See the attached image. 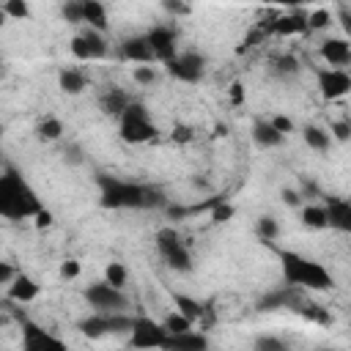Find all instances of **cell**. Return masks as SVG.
<instances>
[{"mask_svg": "<svg viewBox=\"0 0 351 351\" xmlns=\"http://www.w3.org/2000/svg\"><path fill=\"white\" fill-rule=\"evenodd\" d=\"M99 203L104 208H167V197L156 186L99 176Z\"/></svg>", "mask_w": 351, "mask_h": 351, "instance_id": "obj_1", "label": "cell"}, {"mask_svg": "<svg viewBox=\"0 0 351 351\" xmlns=\"http://www.w3.org/2000/svg\"><path fill=\"white\" fill-rule=\"evenodd\" d=\"M41 211L36 192L16 170H5L0 176V217L5 219H27Z\"/></svg>", "mask_w": 351, "mask_h": 351, "instance_id": "obj_2", "label": "cell"}, {"mask_svg": "<svg viewBox=\"0 0 351 351\" xmlns=\"http://www.w3.org/2000/svg\"><path fill=\"white\" fill-rule=\"evenodd\" d=\"M280 266L282 277L291 288H310V291H329L335 285V277L313 258H304L291 250H280Z\"/></svg>", "mask_w": 351, "mask_h": 351, "instance_id": "obj_3", "label": "cell"}, {"mask_svg": "<svg viewBox=\"0 0 351 351\" xmlns=\"http://www.w3.org/2000/svg\"><path fill=\"white\" fill-rule=\"evenodd\" d=\"M154 241H156V250H159L162 261L173 271H181V274L192 271V266H195L192 263V252H189L186 241L181 239V233L176 228H159L156 236H154Z\"/></svg>", "mask_w": 351, "mask_h": 351, "instance_id": "obj_4", "label": "cell"}, {"mask_svg": "<svg viewBox=\"0 0 351 351\" xmlns=\"http://www.w3.org/2000/svg\"><path fill=\"white\" fill-rule=\"evenodd\" d=\"M121 121V140L123 143H148V140H154L156 137V123L151 121V115H148V110H145V104L143 101H134L132 99V104L123 110V115L118 118Z\"/></svg>", "mask_w": 351, "mask_h": 351, "instance_id": "obj_5", "label": "cell"}, {"mask_svg": "<svg viewBox=\"0 0 351 351\" xmlns=\"http://www.w3.org/2000/svg\"><path fill=\"white\" fill-rule=\"evenodd\" d=\"M77 329L85 335V337H90V340H96V337H104V335H129V329H132V315H126V313H93V315H88V318H82L80 324H77Z\"/></svg>", "mask_w": 351, "mask_h": 351, "instance_id": "obj_6", "label": "cell"}, {"mask_svg": "<svg viewBox=\"0 0 351 351\" xmlns=\"http://www.w3.org/2000/svg\"><path fill=\"white\" fill-rule=\"evenodd\" d=\"M167 332L162 329L159 321L148 318V315H134L132 318V329H129V346L134 351H154L162 348Z\"/></svg>", "mask_w": 351, "mask_h": 351, "instance_id": "obj_7", "label": "cell"}, {"mask_svg": "<svg viewBox=\"0 0 351 351\" xmlns=\"http://www.w3.org/2000/svg\"><path fill=\"white\" fill-rule=\"evenodd\" d=\"M85 302L96 310V313H123V307L129 304L126 293L112 288L110 282L99 280V282H90L85 288Z\"/></svg>", "mask_w": 351, "mask_h": 351, "instance_id": "obj_8", "label": "cell"}, {"mask_svg": "<svg viewBox=\"0 0 351 351\" xmlns=\"http://www.w3.org/2000/svg\"><path fill=\"white\" fill-rule=\"evenodd\" d=\"M167 74L178 82H200L206 77V58L200 52H176V58H170L167 63Z\"/></svg>", "mask_w": 351, "mask_h": 351, "instance_id": "obj_9", "label": "cell"}, {"mask_svg": "<svg viewBox=\"0 0 351 351\" xmlns=\"http://www.w3.org/2000/svg\"><path fill=\"white\" fill-rule=\"evenodd\" d=\"M19 348L22 351H69V346L47 332L44 326H38L36 321H22V340H19Z\"/></svg>", "mask_w": 351, "mask_h": 351, "instance_id": "obj_10", "label": "cell"}, {"mask_svg": "<svg viewBox=\"0 0 351 351\" xmlns=\"http://www.w3.org/2000/svg\"><path fill=\"white\" fill-rule=\"evenodd\" d=\"M71 55L77 60H101L107 55V41H104L101 33L85 27L82 33H77L71 38Z\"/></svg>", "mask_w": 351, "mask_h": 351, "instance_id": "obj_11", "label": "cell"}, {"mask_svg": "<svg viewBox=\"0 0 351 351\" xmlns=\"http://www.w3.org/2000/svg\"><path fill=\"white\" fill-rule=\"evenodd\" d=\"M145 41H148V47H151V52H154V60H162V63H167L170 58H176V41H178V33L173 30V27H167V25H156V27H151L148 33H145Z\"/></svg>", "mask_w": 351, "mask_h": 351, "instance_id": "obj_12", "label": "cell"}, {"mask_svg": "<svg viewBox=\"0 0 351 351\" xmlns=\"http://www.w3.org/2000/svg\"><path fill=\"white\" fill-rule=\"evenodd\" d=\"M318 90L324 99L335 101L351 90V77L346 69H321L318 71Z\"/></svg>", "mask_w": 351, "mask_h": 351, "instance_id": "obj_13", "label": "cell"}, {"mask_svg": "<svg viewBox=\"0 0 351 351\" xmlns=\"http://www.w3.org/2000/svg\"><path fill=\"white\" fill-rule=\"evenodd\" d=\"M162 351H208V337L195 329L184 335H167L162 343Z\"/></svg>", "mask_w": 351, "mask_h": 351, "instance_id": "obj_14", "label": "cell"}, {"mask_svg": "<svg viewBox=\"0 0 351 351\" xmlns=\"http://www.w3.org/2000/svg\"><path fill=\"white\" fill-rule=\"evenodd\" d=\"M326 228H335L340 233H348L351 230V203L343 200V197H329L326 206Z\"/></svg>", "mask_w": 351, "mask_h": 351, "instance_id": "obj_15", "label": "cell"}, {"mask_svg": "<svg viewBox=\"0 0 351 351\" xmlns=\"http://www.w3.org/2000/svg\"><path fill=\"white\" fill-rule=\"evenodd\" d=\"M121 58L123 60H132V63H143V66L154 63V52H151L145 36H129V38H123L121 41Z\"/></svg>", "mask_w": 351, "mask_h": 351, "instance_id": "obj_16", "label": "cell"}, {"mask_svg": "<svg viewBox=\"0 0 351 351\" xmlns=\"http://www.w3.org/2000/svg\"><path fill=\"white\" fill-rule=\"evenodd\" d=\"M321 58H324L329 66L343 69V66H348V60H351V44H348L346 38H326V41H321Z\"/></svg>", "mask_w": 351, "mask_h": 351, "instance_id": "obj_17", "label": "cell"}, {"mask_svg": "<svg viewBox=\"0 0 351 351\" xmlns=\"http://www.w3.org/2000/svg\"><path fill=\"white\" fill-rule=\"evenodd\" d=\"M129 104H132V96H129L126 90L115 88V85H110V88L101 93V99H99L101 112H104V115H112V118H121Z\"/></svg>", "mask_w": 351, "mask_h": 351, "instance_id": "obj_18", "label": "cell"}, {"mask_svg": "<svg viewBox=\"0 0 351 351\" xmlns=\"http://www.w3.org/2000/svg\"><path fill=\"white\" fill-rule=\"evenodd\" d=\"M41 293V285L30 277V274H22V271H16V277L8 282V296L14 299V302H33L36 296Z\"/></svg>", "mask_w": 351, "mask_h": 351, "instance_id": "obj_19", "label": "cell"}, {"mask_svg": "<svg viewBox=\"0 0 351 351\" xmlns=\"http://www.w3.org/2000/svg\"><path fill=\"white\" fill-rule=\"evenodd\" d=\"M304 30H307V25H304L302 14H285V16H277L274 22H269V33H274V36H302Z\"/></svg>", "mask_w": 351, "mask_h": 351, "instance_id": "obj_20", "label": "cell"}, {"mask_svg": "<svg viewBox=\"0 0 351 351\" xmlns=\"http://www.w3.org/2000/svg\"><path fill=\"white\" fill-rule=\"evenodd\" d=\"M82 25H88L96 33L107 30V8L96 0H82Z\"/></svg>", "mask_w": 351, "mask_h": 351, "instance_id": "obj_21", "label": "cell"}, {"mask_svg": "<svg viewBox=\"0 0 351 351\" xmlns=\"http://www.w3.org/2000/svg\"><path fill=\"white\" fill-rule=\"evenodd\" d=\"M58 88L63 93H69V96H77V93H82L88 88V77L80 69H60L58 71Z\"/></svg>", "mask_w": 351, "mask_h": 351, "instance_id": "obj_22", "label": "cell"}, {"mask_svg": "<svg viewBox=\"0 0 351 351\" xmlns=\"http://www.w3.org/2000/svg\"><path fill=\"white\" fill-rule=\"evenodd\" d=\"M250 134H252V143H255L258 148H277V145L285 140L282 134H277V132H274V126H271L269 121H261V118L252 123Z\"/></svg>", "mask_w": 351, "mask_h": 351, "instance_id": "obj_23", "label": "cell"}, {"mask_svg": "<svg viewBox=\"0 0 351 351\" xmlns=\"http://www.w3.org/2000/svg\"><path fill=\"white\" fill-rule=\"evenodd\" d=\"M173 304H176V313H181L184 318H189L192 324L200 321L206 315V304L197 302L195 296H186V293H173Z\"/></svg>", "mask_w": 351, "mask_h": 351, "instance_id": "obj_24", "label": "cell"}, {"mask_svg": "<svg viewBox=\"0 0 351 351\" xmlns=\"http://www.w3.org/2000/svg\"><path fill=\"white\" fill-rule=\"evenodd\" d=\"M63 134V123H60V118H44V121H38L36 123V137L38 140H44V143H52V140H58Z\"/></svg>", "mask_w": 351, "mask_h": 351, "instance_id": "obj_25", "label": "cell"}, {"mask_svg": "<svg viewBox=\"0 0 351 351\" xmlns=\"http://www.w3.org/2000/svg\"><path fill=\"white\" fill-rule=\"evenodd\" d=\"M302 137H304V143H307L313 151H326V148H329V132L321 129V126H315V123L304 126Z\"/></svg>", "mask_w": 351, "mask_h": 351, "instance_id": "obj_26", "label": "cell"}, {"mask_svg": "<svg viewBox=\"0 0 351 351\" xmlns=\"http://www.w3.org/2000/svg\"><path fill=\"white\" fill-rule=\"evenodd\" d=\"M126 280H129V271H126V266H123L121 261H110V263L104 266V282H110L112 288L123 291Z\"/></svg>", "mask_w": 351, "mask_h": 351, "instance_id": "obj_27", "label": "cell"}, {"mask_svg": "<svg viewBox=\"0 0 351 351\" xmlns=\"http://www.w3.org/2000/svg\"><path fill=\"white\" fill-rule=\"evenodd\" d=\"M162 324V329L167 332V335H184V332H189V329H195V324L189 321V318H184L181 313H167L165 315V321H159Z\"/></svg>", "mask_w": 351, "mask_h": 351, "instance_id": "obj_28", "label": "cell"}, {"mask_svg": "<svg viewBox=\"0 0 351 351\" xmlns=\"http://www.w3.org/2000/svg\"><path fill=\"white\" fill-rule=\"evenodd\" d=\"M302 225L304 228H313V230L326 228V211H324V206H304L302 208Z\"/></svg>", "mask_w": 351, "mask_h": 351, "instance_id": "obj_29", "label": "cell"}, {"mask_svg": "<svg viewBox=\"0 0 351 351\" xmlns=\"http://www.w3.org/2000/svg\"><path fill=\"white\" fill-rule=\"evenodd\" d=\"M271 71L277 77H293V74H299V60L293 55H280L271 60Z\"/></svg>", "mask_w": 351, "mask_h": 351, "instance_id": "obj_30", "label": "cell"}, {"mask_svg": "<svg viewBox=\"0 0 351 351\" xmlns=\"http://www.w3.org/2000/svg\"><path fill=\"white\" fill-rule=\"evenodd\" d=\"M291 302V288H280V291H271L266 293L261 302H258V310H277V307H285Z\"/></svg>", "mask_w": 351, "mask_h": 351, "instance_id": "obj_31", "label": "cell"}, {"mask_svg": "<svg viewBox=\"0 0 351 351\" xmlns=\"http://www.w3.org/2000/svg\"><path fill=\"white\" fill-rule=\"evenodd\" d=\"M252 351H291V346L277 335H261V337H255Z\"/></svg>", "mask_w": 351, "mask_h": 351, "instance_id": "obj_32", "label": "cell"}, {"mask_svg": "<svg viewBox=\"0 0 351 351\" xmlns=\"http://www.w3.org/2000/svg\"><path fill=\"white\" fill-rule=\"evenodd\" d=\"M255 233H258L263 241H271V239H277L280 225H277V219H274V217L263 214V217H258V222H255Z\"/></svg>", "mask_w": 351, "mask_h": 351, "instance_id": "obj_33", "label": "cell"}, {"mask_svg": "<svg viewBox=\"0 0 351 351\" xmlns=\"http://www.w3.org/2000/svg\"><path fill=\"white\" fill-rule=\"evenodd\" d=\"M304 25H307V30H324V27L332 25V14L326 8H315L304 16Z\"/></svg>", "mask_w": 351, "mask_h": 351, "instance_id": "obj_34", "label": "cell"}, {"mask_svg": "<svg viewBox=\"0 0 351 351\" xmlns=\"http://www.w3.org/2000/svg\"><path fill=\"white\" fill-rule=\"evenodd\" d=\"M0 8H3V14L8 19H27L30 16V5L25 0H5Z\"/></svg>", "mask_w": 351, "mask_h": 351, "instance_id": "obj_35", "label": "cell"}, {"mask_svg": "<svg viewBox=\"0 0 351 351\" xmlns=\"http://www.w3.org/2000/svg\"><path fill=\"white\" fill-rule=\"evenodd\" d=\"M60 16L71 25H82V0H69L63 8H60Z\"/></svg>", "mask_w": 351, "mask_h": 351, "instance_id": "obj_36", "label": "cell"}, {"mask_svg": "<svg viewBox=\"0 0 351 351\" xmlns=\"http://www.w3.org/2000/svg\"><path fill=\"white\" fill-rule=\"evenodd\" d=\"M132 80H134L137 85H154V82L159 80V74H156V69H154V66H134Z\"/></svg>", "mask_w": 351, "mask_h": 351, "instance_id": "obj_37", "label": "cell"}, {"mask_svg": "<svg viewBox=\"0 0 351 351\" xmlns=\"http://www.w3.org/2000/svg\"><path fill=\"white\" fill-rule=\"evenodd\" d=\"M233 214H236V208H233L230 203H225V200H217L214 208H211V219H214V222H228Z\"/></svg>", "mask_w": 351, "mask_h": 351, "instance_id": "obj_38", "label": "cell"}, {"mask_svg": "<svg viewBox=\"0 0 351 351\" xmlns=\"http://www.w3.org/2000/svg\"><path fill=\"white\" fill-rule=\"evenodd\" d=\"M269 123H271V126H274V132H277V134H282V137L293 132V121H291L288 115H282V112H280V115H274Z\"/></svg>", "mask_w": 351, "mask_h": 351, "instance_id": "obj_39", "label": "cell"}, {"mask_svg": "<svg viewBox=\"0 0 351 351\" xmlns=\"http://www.w3.org/2000/svg\"><path fill=\"white\" fill-rule=\"evenodd\" d=\"M329 137H335V140H340V143H346L348 137H351V123L348 121H335L332 126H329Z\"/></svg>", "mask_w": 351, "mask_h": 351, "instance_id": "obj_40", "label": "cell"}, {"mask_svg": "<svg viewBox=\"0 0 351 351\" xmlns=\"http://www.w3.org/2000/svg\"><path fill=\"white\" fill-rule=\"evenodd\" d=\"M60 277H63V280H77V277H80V261L66 258V261L60 263Z\"/></svg>", "mask_w": 351, "mask_h": 351, "instance_id": "obj_41", "label": "cell"}, {"mask_svg": "<svg viewBox=\"0 0 351 351\" xmlns=\"http://www.w3.org/2000/svg\"><path fill=\"white\" fill-rule=\"evenodd\" d=\"M14 277H16V269L8 261H0V285H8Z\"/></svg>", "mask_w": 351, "mask_h": 351, "instance_id": "obj_42", "label": "cell"}, {"mask_svg": "<svg viewBox=\"0 0 351 351\" xmlns=\"http://www.w3.org/2000/svg\"><path fill=\"white\" fill-rule=\"evenodd\" d=\"M63 159H66L69 165H80V162H82L80 145H66V151H63Z\"/></svg>", "mask_w": 351, "mask_h": 351, "instance_id": "obj_43", "label": "cell"}, {"mask_svg": "<svg viewBox=\"0 0 351 351\" xmlns=\"http://www.w3.org/2000/svg\"><path fill=\"white\" fill-rule=\"evenodd\" d=\"M230 101L233 104H241L244 101V85L241 82H230Z\"/></svg>", "mask_w": 351, "mask_h": 351, "instance_id": "obj_44", "label": "cell"}, {"mask_svg": "<svg viewBox=\"0 0 351 351\" xmlns=\"http://www.w3.org/2000/svg\"><path fill=\"white\" fill-rule=\"evenodd\" d=\"M280 197H282V203H288V206H299V203H302L296 189H282V192H280Z\"/></svg>", "mask_w": 351, "mask_h": 351, "instance_id": "obj_45", "label": "cell"}, {"mask_svg": "<svg viewBox=\"0 0 351 351\" xmlns=\"http://www.w3.org/2000/svg\"><path fill=\"white\" fill-rule=\"evenodd\" d=\"M162 8L170 11V14H186V11H189V5H184V3H170V0H165Z\"/></svg>", "mask_w": 351, "mask_h": 351, "instance_id": "obj_46", "label": "cell"}, {"mask_svg": "<svg viewBox=\"0 0 351 351\" xmlns=\"http://www.w3.org/2000/svg\"><path fill=\"white\" fill-rule=\"evenodd\" d=\"M52 225V214L47 211V208H41L38 214H36V228H49Z\"/></svg>", "mask_w": 351, "mask_h": 351, "instance_id": "obj_47", "label": "cell"}, {"mask_svg": "<svg viewBox=\"0 0 351 351\" xmlns=\"http://www.w3.org/2000/svg\"><path fill=\"white\" fill-rule=\"evenodd\" d=\"M173 137H178V140H189L192 134H189V129H186V126H178V129L173 132Z\"/></svg>", "mask_w": 351, "mask_h": 351, "instance_id": "obj_48", "label": "cell"}, {"mask_svg": "<svg viewBox=\"0 0 351 351\" xmlns=\"http://www.w3.org/2000/svg\"><path fill=\"white\" fill-rule=\"evenodd\" d=\"M5 19H8V16H5V14H3V8H0V27L5 25Z\"/></svg>", "mask_w": 351, "mask_h": 351, "instance_id": "obj_49", "label": "cell"}, {"mask_svg": "<svg viewBox=\"0 0 351 351\" xmlns=\"http://www.w3.org/2000/svg\"><path fill=\"white\" fill-rule=\"evenodd\" d=\"M318 351H337V348H318Z\"/></svg>", "mask_w": 351, "mask_h": 351, "instance_id": "obj_50", "label": "cell"}, {"mask_svg": "<svg viewBox=\"0 0 351 351\" xmlns=\"http://www.w3.org/2000/svg\"><path fill=\"white\" fill-rule=\"evenodd\" d=\"M0 137H3V126H0Z\"/></svg>", "mask_w": 351, "mask_h": 351, "instance_id": "obj_51", "label": "cell"}]
</instances>
